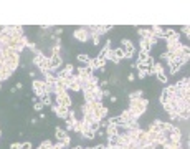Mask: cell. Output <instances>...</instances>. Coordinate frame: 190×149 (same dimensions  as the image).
I'll return each mask as SVG.
<instances>
[{
  "instance_id": "6da1fadb",
  "label": "cell",
  "mask_w": 190,
  "mask_h": 149,
  "mask_svg": "<svg viewBox=\"0 0 190 149\" xmlns=\"http://www.w3.org/2000/svg\"><path fill=\"white\" fill-rule=\"evenodd\" d=\"M147 106H149V100H146V98H139V100H134V101H131L129 111L132 113V116H134V118L137 119L139 116H142V114L146 113Z\"/></svg>"
},
{
  "instance_id": "7a4b0ae2",
  "label": "cell",
  "mask_w": 190,
  "mask_h": 149,
  "mask_svg": "<svg viewBox=\"0 0 190 149\" xmlns=\"http://www.w3.org/2000/svg\"><path fill=\"white\" fill-rule=\"evenodd\" d=\"M89 37H91V33H89V28L88 27H79V28L74 30V38L79 40L81 43H86L89 40Z\"/></svg>"
},
{
  "instance_id": "3957f363",
  "label": "cell",
  "mask_w": 190,
  "mask_h": 149,
  "mask_svg": "<svg viewBox=\"0 0 190 149\" xmlns=\"http://www.w3.org/2000/svg\"><path fill=\"white\" fill-rule=\"evenodd\" d=\"M121 43H122L124 58H132V55H134V51H136V47L132 45V42H131V40H128V38H124Z\"/></svg>"
},
{
  "instance_id": "277c9868",
  "label": "cell",
  "mask_w": 190,
  "mask_h": 149,
  "mask_svg": "<svg viewBox=\"0 0 190 149\" xmlns=\"http://www.w3.org/2000/svg\"><path fill=\"white\" fill-rule=\"evenodd\" d=\"M32 86H33V91H35L37 96L43 95L45 93V80H33Z\"/></svg>"
},
{
  "instance_id": "5b68a950",
  "label": "cell",
  "mask_w": 190,
  "mask_h": 149,
  "mask_svg": "<svg viewBox=\"0 0 190 149\" xmlns=\"http://www.w3.org/2000/svg\"><path fill=\"white\" fill-rule=\"evenodd\" d=\"M78 76L81 78L83 81H86V80H89L93 76V70H91L89 66H79L78 68Z\"/></svg>"
},
{
  "instance_id": "8992f818",
  "label": "cell",
  "mask_w": 190,
  "mask_h": 149,
  "mask_svg": "<svg viewBox=\"0 0 190 149\" xmlns=\"http://www.w3.org/2000/svg\"><path fill=\"white\" fill-rule=\"evenodd\" d=\"M73 70H74V68H73V65H70V63H68V65H66L65 68H63V70H60V71H58V74H56V78L68 80V78H70L71 74H73Z\"/></svg>"
},
{
  "instance_id": "52a82bcc",
  "label": "cell",
  "mask_w": 190,
  "mask_h": 149,
  "mask_svg": "<svg viewBox=\"0 0 190 149\" xmlns=\"http://www.w3.org/2000/svg\"><path fill=\"white\" fill-rule=\"evenodd\" d=\"M104 65H106V60H101V58H91V61H89V68L91 70H94V68H98V70H102L104 68Z\"/></svg>"
},
{
  "instance_id": "ba28073f",
  "label": "cell",
  "mask_w": 190,
  "mask_h": 149,
  "mask_svg": "<svg viewBox=\"0 0 190 149\" xmlns=\"http://www.w3.org/2000/svg\"><path fill=\"white\" fill-rule=\"evenodd\" d=\"M183 65V60H180V58H175L174 61H170L169 63V66H170V73L174 74V73H177L178 70H180V66Z\"/></svg>"
},
{
  "instance_id": "9c48e42d",
  "label": "cell",
  "mask_w": 190,
  "mask_h": 149,
  "mask_svg": "<svg viewBox=\"0 0 190 149\" xmlns=\"http://www.w3.org/2000/svg\"><path fill=\"white\" fill-rule=\"evenodd\" d=\"M50 65H51V70L60 68L61 66V56L60 55H51L50 56Z\"/></svg>"
},
{
  "instance_id": "30bf717a",
  "label": "cell",
  "mask_w": 190,
  "mask_h": 149,
  "mask_svg": "<svg viewBox=\"0 0 190 149\" xmlns=\"http://www.w3.org/2000/svg\"><path fill=\"white\" fill-rule=\"evenodd\" d=\"M124 129L126 131H139L141 126H139V123H137V119H132V121L124 124Z\"/></svg>"
},
{
  "instance_id": "8fae6325",
  "label": "cell",
  "mask_w": 190,
  "mask_h": 149,
  "mask_svg": "<svg viewBox=\"0 0 190 149\" xmlns=\"http://www.w3.org/2000/svg\"><path fill=\"white\" fill-rule=\"evenodd\" d=\"M119 133H121V131H119V126H114V124H109V123H108V128H106L108 137H109V136H118Z\"/></svg>"
},
{
  "instance_id": "7c38bea8",
  "label": "cell",
  "mask_w": 190,
  "mask_h": 149,
  "mask_svg": "<svg viewBox=\"0 0 190 149\" xmlns=\"http://www.w3.org/2000/svg\"><path fill=\"white\" fill-rule=\"evenodd\" d=\"M38 98H40V101L43 103V106H51V105H53V101H51V95L43 93V95H40Z\"/></svg>"
},
{
  "instance_id": "4fadbf2b",
  "label": "cell",
  "mask_w": 190,
  "mask_h": 149,
  "mask_svg": "<svg viewBox=\"0 0 190 149\" xmlns=\"http://www.w3.org/2000/svg\"><path fill=\"white\" fill-rule=\"evenodd\" d=\"M109 124H114V126H119V128H124V121L121 119V116H112L108 119Z\"/></svg>"
},
{
  "instance_id": "5bb4252c",
  "label": "cell",
  "mask_w": 190,
  "mask_h": 149,
  "mask_svg": "<svg viewBox=\"0 0 190 149\" xmlns=\"http://www.w3.org/2000/svg\"><path fill=\"white\" fill-rule=\"evenodd\" d=\"M109 43H111V42H106V47L99 51L98 58H101V60H108V55H109V51H111V48H109Z\"/></svg>"
},
{
  "instance_id": "9a60e30c",
  "label": "cell",
  "mask_w": 190,
  "mask_h": 149,
  "mask_svg": "<svg viewBox=\"0 0 190 149\" xmlns=\"http://www.w3.org/2000/svg\"><path fill=\"white\" fill-rule=\"evenodd\" d=\"M55 134H56V139H58V142H63L66 139V131L65 129H61V128H56V131H55Z\"/></svg>"
},
{
  "instance_id": "2e32d148",
  "label": "cell",
  "mask_w": 190,
  "mask_h": 149,
  "mask_svg": "<svg viewBox=\"0 0 190 149\" xmlns=\"http://www.w3.org/2000/svg\"><path fill=\"white\" fill-rule=\"evenodd\" d=\"M121 119H122L124 124H126V123H129V121H132V119H136V118L132 116V113H131L129 110H124L122 114H121Z\"/></svg>"
},
{
  "instance_id": "e0dca14e",
  "label": "cell",
  "mask_w": 190,
  "mask_h": 149,
  "mask_svg": "<svg viewBox=\"0 0 190 149\" xmlns=\"http://www.w3.org/2000/svg\"><path fill=\"white\" fill-rule=\"evenodd\" d=\"M188 116H190L188 108H182V110L177 111V118H178V119H188Z\"/></svg>"
},
{
  "instance_id": "ac0fdd59",
  "label": "cell",
  "mask_w": 190,
  "mask_h": 149,
  "mask_svg": "<svg viewBox=\"0 0 190 149\" xmlns=\"http://www.w3.org/2000/svg\"><path fill=\"white\" fill-rule=\"evenodd\" d=\"M139 35H141V38L149 40L152 37V32H151V28H139Z\"/></svg>"
},
{
  "instance_id": "d6986e66",
  "label": "cell",
  "mask_w": 190,
  "mask_h": 149,
  "mask_svg": "<svg viewBox=\"0 0 190 149\" xmlns=\"http://www.w3.org/2000/svg\"><path fill=\"white\" fill-rule=\"evenodd\" d=\"M149 50H151V43H149V40L141 38V51H146V53H149Z\"/></svg>"
},
{
  "instance_id": "ffe728a7",
  "label": "cell",
  "mask_w": 190,
  "mask_h": 149,
  "mask_svg": "<svg viewBox=\"0 0 190 149\" xmlns=\"http://www.w3.org/2000/svg\"><path fill=\"white\" fill-rule=\"evenodd\" d=\"M175 88H177V90H188V78L180 80V81L175 85Z\"/></svg>"
},
{
  "instance_id": "44dd1931",
  "label": "cell",
  "mask_w": 190,
  "mask_h": 149,
  "mask_svg": "<svg viewBox=\"0 0 190 149\" xmlns=\"http://www.w3.org/2000/svg\"><path fill=\"white\" fill-rule=\"evenodd\" d=\"M32 101H33V110H35V111H38V113H40V111H42L43 108H45V106H43V103H42V101H38L37 98H33Z\"/></svg>"
},
{
  "instance_id": "7402d4cb",
  "label": "cell",
  "mask_w": 190,
  "mask_h": 149,
  "mask_svg": "<svg viewBox=\"0 0 190 149\" xmlns=\"http://www.w3.org/2000/svg\"><path fill=\"white\" fill-rule=\"evenodd\" d=\"M159 100H160V103H162V106H164V105H167V103L170 101V96L167 95V91L164 90L162 93H160V98H159Z\"/></svg>"
},
{
  "instance_id": "603a6c76",
  "label": "cell",
  "mask_w": 190,
  "mask_h": 149,
  "mask_svg": "<svg viewBox=\"0 0 190 149\" xmlns=\"http://www.w3.org/2000/svg\"><path fill=\"white\" fill-rule=\"evenodd\" d=\"M76 58H78V61H81V63H84L86 66H88V65H89V61H91V58H89L88 55H84V53H81V55H78Z\"/></svg>"
},
{
  "instance_id": "cb8c5ba5",
  "label": "cell",
  "mask_w": 190,
  "mask_h": 149,
  "mask_svg": "<svg viewBox=\"0 0 190 149\" xmlns=\"http://www.w3.org/2000/svg\"><path fill=\"white\" fill-rule=\"evenodd\" d=\"M155 76H157V80L160 83H167V81H169V78H167V74L164 71H157V73H155Z\"/></svg>"
},
{
  "instance_id": "d4e9b609",
  "label": "cell",
  "mask_w": 190,
  "mask_h": 149,
  "mask_svg": "<svg viewBox=\"0 0 190 149\" xmlns=\"http://www.w3.org/2000/svg\"><path fill=\"white\" fill-rule=\"evenodd\" d=\"M139 98H142V90H137V91H134V93L129 95V100H131V101L139 100Z\"/></svg>"
},
{
  "instance_id": "484cf974",
  "label": "cell",
  "mask_w": 190,
  "mask_h": 149,
  "mask_svg": "<svg viewBox=\"0 0 190 149\" xmlns=\"http://www.w3.org/2000/svg\"><path fill=\"white\" fill-rule=\"evenodd\" d=\"M112 53H114V56H116V58L121 61L124 58V51H122V48H116V50H112Z\"/></svg>"
},
{
  "instance_id": "4316f807",
  "label": "cell",
  "mask_w": 190,
  "mask_h": 149,
  "mask_svg": "<svg viewBox=\"0 0 190 149\" xmlns=\"http://www.w3.org/2000/svg\"><path fill=\"white\" fill-rule=\"evenodd\" d=\"M147 56H149V53H146V51H141L139 58H137V63H144V61L147 60Z\"/></svg>"
},
{
  "instance_id": "83f0119b",
  "label": "cell",
  "mask_w": 190,
  "mask_h": 149,
  "mask_svg": "<svg viewBox=\"0 0 190 149\" xmlns=\"http://www.w3.org/2000/svg\"><path fill=\"white\" fill-rule=\"evenodd\" d=\"M89 129L93 131V133H96V131L99 129V121H93V123H89Z\"/></svg>"
},
{
  "instance_id": "f1b7e54d",
  "label": "cell",
  "mask_w": 190,
  "mask_h": 149,
  "mask_svg": "<svg viewBox=\"0 0 190 149\" xmlns=\"http://www.w3.org/2000/svg\"><path fill=\"white\" fill-rule=\"evenodd\" d=\"M70 90H71V91H79V90H81V86H79V85H76V83H71Z\"/></svg>"
},
{
  "instance_id": "f546056e",
  "label": "cell",
  "mask_w": 190,
  "mask_h": 149,
  "mask_svg": "<svg viewBox=\"0 0 190 149\" xmlns=\"http://www.w3.org/2000/svg\"><path fill=\"white\" fill-rule=\"evenodd\" d=\"M22 149H32V142H30V141L22 142Z\"/></svg>"
},
{
  "instance_id": "4dcf8cb0",
  "label": "cell",
  "mask_w": 190,
  "mask_h": 149,
  "mask_svg": "<svg viewBox=\"0 0 190 149\" xmlns=\"http://www.w3.org/2000/svg\"><path fill=\"white\" fill-rule=\"evenodd\" d=\"M10 149H22V144L20 142H12V144H10Z\"/></svg>"
},
{
  "instance_id": "1f68e13d",
  "label": "cell",
  "mask_w": 190,
  "mask_h": 149,
  "mask_svg": "<svg viewBox=\"0 0 190 149\" xmlns=\"http://www.w3.org/2000/svg\"><path fill=\"white\" fill-rule=\"evenodd\" d=\"M182 33H185L187 37L190 35V28H188V25H185V27H182Z\"/></svg>"
},
{
  "instance_id": "d6a6232c",
  "label": "cell",
  "mask_w": 190,
  "mask_h": 149,
  "mask_svg": "<svg viewBox=\"0 0 190 149\" xmlns=\"http://www.w3.org/2000/svg\"><path fill=\"white\" fill-rule=\"evenodd\" d=\"M147 76V70H139V78L142 80V78H146Z\"/></svg>"
},
{
  "instance_id": "836d02e7",
  "label": "cell",
  "mask_w": 190,
  "mask_h": 149,
  "mask_svg": "<svg viewBox=\"0 0 190 149\" xmlns=\"http://www.w3.org/2000/svg\"><path fill=\"white\" fill-rule=\"evenodd\" d=\"M73 123H70V121H68V119H66V131H73Z\"/></svg>"
},
{
  "instance_id": "e575fe53",
  "label": "cell",
  "mask_w": 190,
  "mask_h": 149,
  "mask_svg": "<svg viewBox=\"0 0 190 149\" xmlns=\"http://www.w3.org/2000/svg\"><path fill=\"white\" fill-rule=\"evenodd\" d=\"M51 149H66V147H65V146H63V144H61V142H58V144H55V146H53V147H51Z\"/></svg>"
},
{
  "instance_id": "d590c367",
  "label": "cell",
  "mask_w": 190,
  "mask_h": 149,
  "mask_svg": "<svg viewBox=\"0 0 190 149\" xmlns=\"http://www.w3.org/2000/svg\"><path fill=\"white\" fill-rule=\"evenodd\" d=\"M61 33H63V28H56V30H55V37L61 35Z\"/></svg>"
},
{
  "instance_id": "8d00e7d4",
  "label": "cell",
  "mask_w": 190,
  "mask_h": 149,
  "mask_svg": "<svg viewBox=\"0 0 190 149\" xmlns=\"http://www.w3.org/2000/svg\"><path fill=\"white\" fill-rule=\"evenodd\" d=\"M128 80H129V81H134V80H136V74H134V73H131L129 76H128Z\"/></svg>"
},
{
  "instance_id": "74e56055",
  "label": "cell",
  "mask_w": 190,
  "mask_h": 149,
  "mask_svg": "<svg viewBox=\"0 0 190 149\" xmlns=\"http://www.w3.org/2000/svg\"><path fill=\"white\" fill-rule=\"evenodd\" d=\"M99 43V37H93V45H98Z\"/></svg>"
},
{
  "instance_id": "f35d334b",
  "label": "cell",
  "mask_w": 190,
  "mask_h": 149,
  "mask_svg": "<svg viewBox=\"0 0 190 149\" xmlns=\"http://www.w3.org/2000/svg\"><path fill=\"white\" fill-rule=\"evenodd\" d=\"M94 149H108V146H104V144H98Z\"/></svg>"
},
{
  "instance_id": "ab89813d",
  "label": "cell",
  "mask_w": 190,
  "mask_h": 149,
  "mask_svg": "<svg viewBox=\"0 0 190 149\" xmlns=\"http://www.w3.org/2000/svg\"><path fill=\"white\" fill-rule=\"evenodd\" d=\"M15 88H17V90H22V88H23V83H17Z\"/></svg>"
},
{
  "instance_id": "60d3db41",
  "label": "cell",
  "mask_w": 190,
  "mask_h": 149,
  "mask_svg": "<svg viewBox=\"0 0 190 149\" xmlns=\"http://www.w3.org/2000/svg\"><path fill=\"white\" fill-rule=\"evenodd\" d=\"M73 149H84V147H83V146H74Z\"/></svg>"
},
{
  "instance_id": "b9f144b4",
  "label": "cell",
  "mask_w": 190,
  "mask_h": 149,
  "mask_svg": "<svg viewBox=\"0 0 190 149\" xmlns=\"http://www.w3.org/2000/svg\"><path fill=\"white\" fill-rule=\"evenodd\" d=\"M84 149H94V147H84Z\"/></svg>"
},
{
  "instance_id": "7bdbcfd3",
  "label": "cell",
  "mask_w": 190,
  "mask_h": 149,
  "mask_svg": "<svg viewBox=\"0 0 190 149\" xmlns=\"http://www.w3.org/2000/svg\"><path fill=\"white\" fill-rule=\"evenodd\" d=\"M0 90H2V85H0Z\"/></svg>"
},
{
  "instance_id": "ee69618b",
  "label": "cell",
  "mask_w": 190,
  "mask_h": 149,
  "mask_svg": "<svg viewBox=\"0 0 190 149\" xmlns=\"http://www.w3.org/2000/svg\"><path fill=\"white\" fill-rule=\"evenodd\" d=\"M0 81H2V76H0Z\"/></svg>"
},
{
  "instance_id": "f6af8a7d",
  "label": "cell",
  "mask_w": 190,
  "mask_h": 149,
  "mask_svg": "<svg viewBox=\"0 0 190 149\" xmlns=\"http://www.w3.org/2000/svg\"><path fill=\"white\" fill-rule=\"evenodd\" d=\"M0 136H2V133H0Z\"/></svg>"
}]
</instances>
